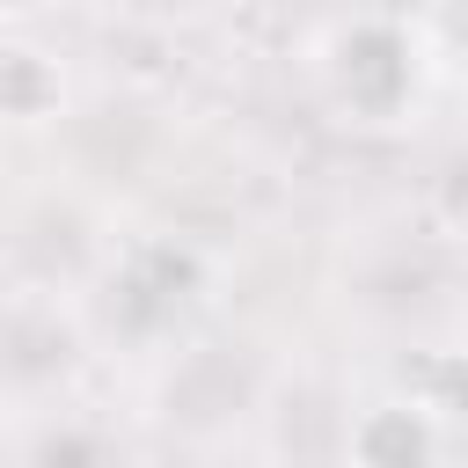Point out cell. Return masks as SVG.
I'll use <instances>...</instances> for the list:
<instances>
[{
	"label": "cell",
	"mask_w": 468,
	"mask_h": 468,
	"mask_svg": "<svg viewBox=\"0 0 468 468\" xmlns=\"http://www.w3.org/2000/svg\"><path fill=\"white\" fill-rule=\"evenodd\" d=\"M351 461L358 468H431V424H424V410H402V402L366 410L358 431H351Z\"/></svg>",
	"instance_id": "6da1fadb"
}]
</instances>
